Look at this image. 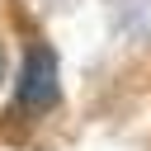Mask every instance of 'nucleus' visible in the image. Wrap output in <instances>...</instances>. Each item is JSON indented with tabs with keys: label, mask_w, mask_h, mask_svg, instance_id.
<instances>
[{
	"label": "nucleus",
	"mask_w": 151,
	"mask_h": 151,
	"mask_svg": "<svg viewBox=\"0 0 151 151\" xmlns=\"http://www.w3.org/2000/svg\"><path fill=\"white\" fill-rule=\"evenodd\" d=\"M14 94H19V109H24V113H47V109H57V99H61V66H57V52H52L47 42H33V47L24 52Z\"/></svg>",
	"instance_id": "1"
},
{
	"label": "nucleus",
	"mask_w": 151,
	"mask_h": 151,
	"mask_svg": "<svg viewBox=\"0 0 151 151\" xmlns=\"http://www.w3.org/2000/svg\"><path fill=\"white\" fill-rule=\"evenodd\" d=\"M0 85H5V47H0Z\"/></svg>",
	"instance_id": "2"
}]
</instances>
